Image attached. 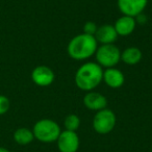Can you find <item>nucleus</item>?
I'll list each match as a JSON object with an SVG mask.
<instances>
[{"label": "nucleus", "instance_id": "19", "mask_svg": "<svg viewBox=\"0 0 152 152\" xmlns=\"http://www.w3.org/2000/svg\"><path fill=\"white\" fill-rule=\"evenodd\" d=\"M0 152H11L7 148H4V147H0Z\"/></svg>", "mask_w": 152, "mask_h": 152}, {"label": "nucleus", "instance_id": "20", "mask_svg": "<svg viewBox=\"0 0 152 152\" xmlns=\"http://www.w3.org/2000/svg\"><path fill=\"white\" fill-rule=\"evenodd\" d=\"M151 152H152V146H151Z\"/></svg>", "mask_w": 152, "mask_h": 152}, {"label": "nucleus", "instance_id": "3", "mask_svg": "<svg viewBox=\"0 0 152 152\" xmlns=\"http://www.w3.org/2000/svg\"><path fill=\"white\" fill-rule=\"evenodd\" d=\"M34 139H37L41 143H53L56 142L59 133L61 132V126L54 120L48 118L41 119L37 121L32 128Z\"/></svg>", "mask_w": 152, "mask_h": 152}, {"label": "nucleus", "instance_id": "5", "mask_svg": "<svg viewBox=\"0 0 152 152\" xmlns=\"http://www.w3.org/2000/svg\"><path fill=\"white\" fill-rule=\"evenodd\" d=\"M117 123L116 114L112 110L105 107L96 112L93 118V128L98 134H108L114 130Z\"/></svg>", "mask_w": 152, "mask_h": 152}, {"label": "nucleus", "instance_id": "11", "mask_svg": "<svg viewBox=\"0 0 152 152\" xmlns=\"http://www.w3.org/2000/svg\"><path fill=\"white\" fill-rule=\"evenodd\" d=\"M95 39L98 44H114L118 39V34L112 24H103L98 26L97 31L95 34Z\"/></svg>", "mask_w": 152, "mask_h": 152}, {"label": "nucleus", "instance_id": "1", "mask_svg": "<svg viewBox=\"0 0 152 152\" xmlns=\"http://www.w3.org/2000/svg\"><path fill=\"white\" fill-rule=\"evenodd\" d=\"M103 79V68L96 61H86L77 69L74 76L76 87L85 92L94 91Z\"/></svg>", "mask_w": 152, "mask_h": 152}, {"label": "nucleus", "instance_id": "16", "mask_svg": "<svg viewBox=\"0 0 152 152\" xmlns=\"http://www.w3.org/2000/svg\"><path fill=\"white\" fill-rule=\"evenodd\" d=\"M10 107H11V101L9 98L4 95H0V116L7 114Z\"/></svg>", "mask_w": 152, "mask_h": 152}, {"label": "nucleus", "instance_id": "8", "mask_svg": "<svg viewBox=\"0 0 152 152\" xmlns=\"http://www.w3.org/2000/svg\"><path fill=\"white\" fill-rule=\"evenodd\" d=\"M31 79L34 85L38 87H49L53 83L55 79V74L48 66H37L31 72Z\"/></svg>", "mask_w": 152, "mask_h": 152}, {"label": "nucleus", "instance_id": "9", "mask_svg": "<svg viewBox=\"0 0 152 152\" xmlns=\"http://www.w3.org/2000/svg\"><path fill=\"white\" fill-rule=\"evenodd\" d=\"M83 105L90 110L93 112H98L103 108L107 107V99L105 96H103L101 93H98L95 91L87 92L83 96Z\"/></svg>", "mask_w": 152, "mask_h": 152}, {"label": "nucleus", "instance_id": "17", "mask_svg": "<svg viewBox=\"0 0 152 152\" xmlns=\"http://www.w3.org/2000/svg\"><path fill=\"white\" fill-rule=\"evenodd\" d=\"M97 24L93 21H88L85 23L83 25V34H90V36H95L96 31H97Z\"/></svg>", "mask_w": 152, "mask_h": 152}, {"label": "nucleus", "instance_id": "15", "mask_svg": "<svg viewBox=\"0 0 152 152\" xmlns=\"http://www.w3.org/2000/svg\"><path fill=\"white\" fill-rule=\"evenodd\" d=\"M64 126L66 130L76 131L80 126V118L75 114H70L64 120Z\"/></svg>", "mask_w": 152, "mask_h": 152}, {"label": "nucleus", "instance_id": "2", "mask_svg": "<svg viewBox=\"0 0 152 152\" xmlns=\"http://www.w3.org/2000/svg\"><path fill=\"white\" fill-rule=\"evenodd\" d=\"M98 48L95 37L87 34H79L71 39L67 46L68 55L74 61H87L94 56Z\"/></svg>", "mask_w": 152, "mask_h": 152}, {"label": "nucleus", "instance_id": "13", "mask_svg": "<svg viewBox=\"0 0 152 152\" xmlns=\"http://www.w3.org/2000/svg\"><path fill=\"white\" fill-rule=\"evenodd\" d=\"M143 53L137 47H128L121 51V61L128 66H134L142 61Z\"/></svg>", "mask_w": 152, "mask_h": 152}, {"label": "nucleus", "instance_id": "12", "mask_svg": "<svg viewBox=\"0 0 152 152\" xmlns=\"http://www.w3.org/2000/svg\"><path fill=\"white\" fill-rule=\"evenodd\" d=\"M137 25V21L133 17L122 15L116 20L114 27L119 37H128L135 30Z\"/></svg>", "mask_w": 152, "mask_h": 152}, {"label": "nucleus", "instance_id": "10", "mask_svg": "<svg viewBox=\"0 0 152 152\" xmlns=\"http://www.w3.org/2000/svg\"><path fill=\"white\" fill-rule=\"evenodd\" d=\"M106 86L110 89H119L125 83V76L121 70L117 68H107L103 70V79Z\"/></svg>", "mask_w": 152, "mask_h": 152}, {"label": "nucleus", "instance_id": "4", "mask_svg": "<svg viewBox=\"0 0 152 152\" xmlns=\"http://www.w3.org/2000/svg\"><path fill=\"white\" fill-rule=\"evenodd\" d=\"M95 58L102 68H114L121 61V51L115 44L100 45L96 50Z\"/></svg>", "mask_w": 152, "mask_h": 152}, {"label": "nucleus", "instance_id": "18", "mask_svg": "<svg viewBox=\"0 0 152 152\" xmlns=\"http://www.w3.org/2000/svg\"><path fill=\"white\" fill-rule=\"evenodd\" d=\"M134 19H135V21H137V24H140V25H143V24H145L146 22L148 21V17L144 13L137 15Z\"/></svg>", "mask_w": 152, "mask_h": 152}, {"label": "nucleus", "instance_id": "6", "mask_svg": "<svg viewBox=\"0 0 152 152\" xmlns=\"http://www.w3.org/2000/svg\"><path fill=\"white\" fill-rule=\"evenodd\" d=\"M59 152H77L80 146V140L76 131L63 130L56 140Z\"/></svg>", "mask_w": 152, "mask_h": 152}, {"label": "nucleus", "instance_id": "7", "mask_svg": "<svg viewBox=\"0 0 152 152\" xmlns=\"http://www.w3.org/2000/svg\"><path fill=\"white\" fill-rule=\"evenodd\" d=\"M148 5V0H117V7L122 15L135 18L144 13Z\"/></svg>", "mask_w": 152, "mask_h": 152}, {"label": "nucleus", "instance_id": "14", "mask_svg": "<svg viewBox=\"0 0 152 152\" xmlns=\"http://www.w3.org/2000/svg\"><path fill=\"white\" fill-rule=\"evenodd\" d=\"M13 137H14V141L20 146L29 145L34 140L32 129H29L27 127H20V128L16 129L13 134Z\"/></svg>", "mask_w": 152, "mask_h": 152}]
</instances>
